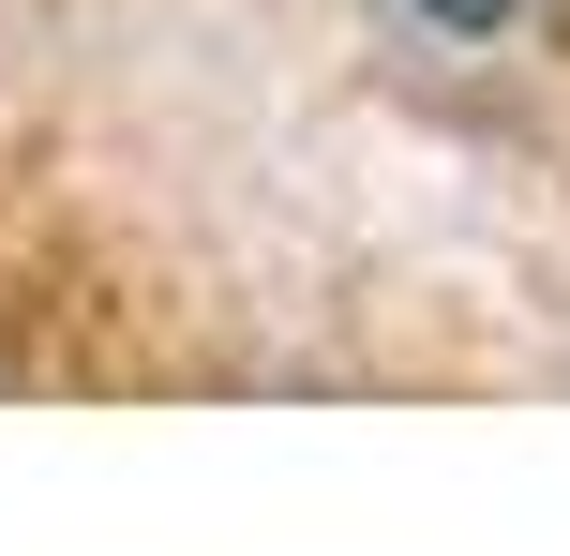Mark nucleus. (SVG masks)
Masks as SVG:
<instances>
[{
  "label": "nucleus",
  "instance_id": "obj_1",
  "mask_svg": "<svg viewBox=\"0 0 570 556\" xmlns=\"http://www.w3.org/2000/svg\"><path fill=\"white\" fill-rule=\"evenodd\" d=\"M405 16H421V30H465V46H481V30H511L525 0H405Z\"/></svg>",
  "mask_w": 570,
  "mask_h": 556
}]
</instances>
